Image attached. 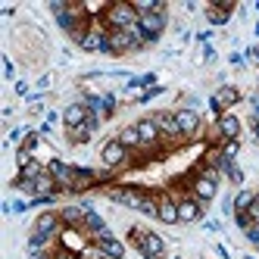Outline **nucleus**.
Here are the masks:
<instances>
[{"label":"nucleus","mask_w":259,"mask_h":259,"mask_svg":"<svg viewBox=\"0 0 259 259\" xmlns=\"http://www.w3.org/2000/svg\"><path fill=\"white\" fill-rule=\"evenodd\" d=\"M219 181H222V172L212 169V165H203V169L191 178V194L206 206V203H212L215 194H219Z\"/></svg>","instance_id":"obj_1"},{"label":"nucleus","mask_w":259,"mask_h":259,"mask_svg":"<svg viewBox=\"0 0 259 259\" xmlns=\"http://www.w3.org/2000/svg\"><path fill=\"white\" fill-rule=\"evenodd\" d=\"M103 22H106L109 31H128L132 25L141 22V16L135 13L132 4H125V0H116V4H109V10H106V16H103Z\"/></svg>","instance_id":"obj_2"},{"label":"nucleus","mask_w":259,"mask_h":259,"mask_svg":"<svg viewBox=\"0 0 259 259\" xmlns=\"http://www.w3.org/2000/svg\"><path fill=\"white\" fill-rule=\"evenodd\" d=\"M132 240H135V247L141 250L144 259H165V240H162L156 231L132 228Z\"/></svg>","instance_id":"obj_3"},{"label":"nucleus","mask_w":259,"mask_h":259,"mask_svg":"<svg viewBox=\"0 0 259 259\" xmlns=\"http://www.w3.org/2000/svg\"><path fill=\"white\" fill-rule=\"evenodd\" d=\"M128 153H132V150H128V147H125L119 138H109V141L100 147V165H103L106 172L122 169V165L128 162Z\"/></svg>","instance_id":"obj_4"},{"label":"nucleus","mask_w":259,"mask_h":259,"mask_svg":"<svg viewBox=\"0 0 259 259\" xmlns=\"http://www.w3.org/2000/svg\"><path fill=\"white\" fill-rule=\"evenodd\" d=\"M175 122H178V132H181L184 141H197L203 135V119H200L197 109H191V106L175 109Z\"/></svg>","instance_id":"obj_5"},{"label":"nucleus","mask_w":259,"mask_h":259,"mask_svg":"<svg viewBox=\"0 0 259 259\" xmlns=\"http://www.w3.org/2000/svg\"><path fill=\"white\" fill-rule=\"evenodd\" d=\"M63 228H66V225H63L60 212L47 209V212H41L38 219H34V225H31V234H41V237H47V240H60Z\"/></svg>","instance_id":"obj_6"},{"label":"nucleus","mask_w":259,"mask_h":259,"mask_svg":"<svg viewBox=\"0 0 259 259\" xmlns=\"http://www.w3.org/2000/svg\"><path fill=\"white\" fill-rule=\"evenodd\" d=\"M47 172L57 178V188L60 191H75V181H78V169L75 165H69V162H63V159H50L47 162Z\"/></svg>","instance_id":"obj_7"},{"label":"nucleus","mask_w":259,"mask_h":259,"mask_svg":"<svg viewBox=\"0 0 259 259\" xmlns=\"http://www.w3.org/2000/svg\"><path fill=\"white\" fill-rule=\"evenodd\" d=\"M203 212H206V206H203L194 194L178 197V225H194V222L203 219Z\"/></svg>","instance_id":"obj_8"},{"label":"nucleus","mask_w":259,"mask_h":259,"mask_svg":"<svg viewBox=\"0 0 259 259\" xmlns=\"http://www.w3.org/2000/svg\"><path fill=\"white\" fill-rule=\"evenodd\" d=\"M237 103H240V91H237L234 84H222L215 94H212V100H209V106H212L215 116L231 113V106H237Z\"/></svg>","instance_id":"obj_9"},{"label":"nucleus","mask_w":259,"mask_h":259,"mask_svg":"<svg viewBox=\"0 0 259 259\" xmlns=\"http://www.w3.org/2000/svg\"><path fill=\"white\" fill-rule=\"evenodd\" d=\"M153 116V122H156V128H159V135H162V141H184L181 138V132H178V122H175V113L172 109H159V113H150Z\"/></svg>","instance_id":"obj_10"},{"label":"nucleus","mask_w":259,"mask_h":259,"mask_svg":"<svg viewBox=\"0 0 259 259\" xmlns=\"http://www.w3.org/2000/svg\"><path fill=\"white\" fill-rule=\"evenodd\" d=\"M156 219L162 225H178V197L175 194H156Z\"/></svg>","instance_id":"obj_11"},{"label":"nucleus","mask_w":259,"mask_h":259,"mask_svg":"<svg viewBox=\"0 0 259 259\" xmlns=\"http://www.w3.org/2000/svg\"><path fill=\"white\" fill-rule=\"evenodd\" d=\"M165 25H169V13H150V16H141V28L147 34V41H159L162 38V31Z\"/></svg>","instance_id":"obj_12"},{"label":"nucleus","mask_w":259,"mask_h":259,"mask_svg":"<svg viewBox=\"0 0 259 259\" xmlns=\"http://www.w3.org/2000/svg\"><path fill=\"white\" fill-rule=\"evenodd\" d=\"M91 116V109L84 100H72L66 109H63V125H66V132H72V128H81Z\"/></svg>","instance_id":"obj_13"},{"label":"nucleus","mask_w":259,"mask_h":259,"mask_svg":"<svg viewBox=\"0 0 259 259\" xmlns=\"http://www.w3.org/2000/svg\"><path fill=\"white\" fill-rule=\"evenodd\" d=\"M106 50L113 53V57H122V53H135V50H141L138 44H135V38L128 31H109L106 34Z\"/></svg>","instance_id":"obj_14"},{"label":"nucleus","mask_w":259,"mask_h":259,"mask_svg":"<svg viewBox=\"0 0 259 259\" xmlns=\"http://www.w3.org/2000/svg\"><path fill=\"white\" fill-rule=\"evenodd\" d=\"M135 128H138V135H141L144 150H150V147H159V144H162V135H159V128H156L153 116H144V119H138V122H135Z\"/></svg>","instance_id":"obj_15"},{"label":"nucleus","mask_w":259,"mask_h":259,"mask_svg":"<svg viewBox=\"0 0 259 259\" xmlns=\"http://www.w3.org/2000/svg\"><path fill=\"white\" fill-rule=\"evenodd\" d=\"M88 240H91V237H88L81 228H63V234H60V247H66V250H72V253L81 256V253L91 247Z\"/></svg>","instance_id":"obj_16"},{"label":"nucleus","mask_w":259,"mask_h":259,"mask_svg":"<svg viewBox=\"0 0 259 259\" xmlns=\"http://www.w3.org/2000/svg\"><path fill=\"white\" fill-rule=\"evenodd\" d=\"M215 128H219L222 144H225V141H240V119L234 113H222L215 119Z\"/></svg>","instance_id":"obj_17"},{"label":"nucleus","mask_w":259,"mask_h":259,"mask_svg":"<svg viewBox=\"0 0 259 259\" xmlns=\"http://www.w3.org/2000/svg\"><path fill=\"white\" fill-rule=\"evenodd\" d=\"M97 250L106 256V259H125V244L116 237V234H106V237H97L94 240Z\"/></svg>","instance_id":"obj_18"},{"label":"nucleus","mask_w":259,"mask_h":259,"mask_svg":"<svg viewBox=\"0 0 259 259\" xmlns=\"http://www.w3.org/2000/svg\"><path fill=\"white\" fill-rule=\"evenodd\" d=\"M116 138H119V141L128 147V150H144V144H141V135H138V128H135V125H125V128H122V132H119Z\"/></svg>","instance_id":"obj_19"},{"label":"nucleus","mask_w":259,"mask_h":259,"mask_svg":"<svg viewBox=\"0 0 259 259\" xmlns=\"http://www.w3.org/2000/svg\"><path fill=\"white\" fill-rule=\"evenodd\" d=\"M206 16H209V22H212V25H225V22H228V16H231V4H219V7L209 4V7H206Z\"/></svg>","instance_id":"obj_20"},{"label":"nucleus","mask_w":259,"mask_h":259,"mask_svg":"<svg viewBox=\"0 0 259 259\" xmlns=\"http://www.w3.org/2000/svg\"><path fill=\"white\" fill-rule=\"evenodd\" d=\"M253 200H256V191H247V188H240L237 197H234V212H247L253 206Z\"/></svg>","instance_id":"obj_21"},{"label":"nucleus","mask_w":259,"mask_h":259,"mask_svg":"<svg viewBox=\"0 0 259 259\" xmlns=\"http://www.w3.org/2000/svg\"><path fill=\"white\" fill-rule=\"evenodd\" d=\"M219 172L225 175L231 184H237V188L244 184V172H240V165H237V162H222V169H219Z\"/></svg>","instance_id":"obj_22"},{"label":"nucleus","mask_w":259,"mask_h":259,"mask_svg":"<svg viewBox=\"0 0 259 259\" xmlns=\"http://www.w3.org/2000/svg\"><path fill=\"white\" fill-rule=\"evenodd\" d=\"M47 172V165L44 162H38V159H31L25 169H19V178H25V181H34V178H41Z\"/></svg>","instance_id":"obj_23"},{"label":"nucleus","mask_w":259,"mask_h":259,"mask_svg":"<svg viewBox=\"0 0 259 259\" xmlns=\"http://www.w3.org/2000/svg\"><path fill=\"white\" fill-rule=\"evenodd\" d=\"M219 153L225 162H234L237 153H240V141H225V144H219Z\"/></svg>","instance_id":"obj_24"},{"label":"nucleus","mask_w":259,"mask_h":259,"mask_svg":"<svg viewBox=\"0 0 259 259\" xmlns=\"http://www.w3.org/2000/svg\"><path fill=\"white\" fill-rule=\"evenodd\" d=\"M91 138H94V132H91L88 125H81V128H72V132H69V141H72V144H88Z\"/></svg>","instance_id":"obj_25"},{"label":"nucleus","mask_w":259,"mask_h":259,"mask_svg":"<svg viewBox=\"0 0 259 259\" xmlns=\"http://www.w3.org/2000/svg\"><path fill=\"white\" fill-rule=\"evenodd\" d=\"M247 215H250V225H259V191H256V200H253V206L247 209Z\"/></svg>","instance_id":"obj_26"},{"label":"nucleus","mask_w":259,"mask_h":259,"mask_svg":"<svg viewBox=\"0 0 259 259\" xmlns=\"http://www.w3.org/2000/svg\"><path fill=\"white\" fill-rule=\"evenodd\" d=\"M53 259H81V256L72 253V250H66V247H57V250H53Z\"/></svg>","instance_id":"obj_27"},{"label":"nucleus","mask_w":259,"mask_h":259,"mask_svg":"<svg viewBox=\"0 0 259 259\" xmlns=\"http://www.w3.org/2000/svg\"><path fill=\"white\" fill-rule=\"evenodd\" d=\"M244 234H247V240H250V244H256V247H259V225H250Z\"/></svg>","instance_id":"obj_28"},{"label":"nucleus","mask_w":259,"mask_h":259,"mask_svg":"<svg viewBox=\"0 0 259 259\" xmlns=\"http://www.w3.org/2000/svg\"><path fill=\"white\" fill-rule=\"evenodd\" d=\"M215 253H219L222 259H231V253H228V247H225V244H219V247H215Z\"/></svg>","instance_id":"obj_29"},{"label":"nucleus","mask_w":259,"mask_h":259,"mask_svg":"<svg viewBox=\"0 0 259 259\" xmlns=\"http://www.w3.org/2000/svg\"><path fill=\"white\" fill-rule=\"evenodd\" d=\"M4 72H7V78H13V63L4 57Z\"/></svg>","instance_id":"obj_30"},{"label":"nucleus","mask_w":259,"mask_h":259,"mask_svg":"<svg viewBox=\"0 0 259 259\" xmlns=\"http://www.w3.org/2000/svg\"><path fill=\"white\" fill-rule=\"evenodd\" d=\"M34 259H53V253H41V256H34Z\"/></svg>","instance_id":"obj_31"},{"label":"nucleus","mask_w":259,"mask_h":259,"mask_svg":"<svg viewBox=\"0 0 259 259\" xmlns=\"http://www.w3.org/2000/svg\"><path fill=\"white\" fill-rule=\"evenodd\" d=\"M256 250H259V247H256Z\"/></svg>","instance_id":"obj_32"}]
</instances>
